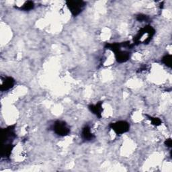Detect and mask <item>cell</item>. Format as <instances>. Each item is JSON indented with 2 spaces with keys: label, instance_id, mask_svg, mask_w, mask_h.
Segmentation results:
<instances>
[{
  "label": "cell",
  "instance_id": "5",
  "mask_svg": "<svg viewBox=\"0 0 172 172\" xmlns=\"http://www.w3.org/2000/svg\"><path fill=\"white\" fill-rule=\"evenodd\" d=\"M82 137L85 140H91L94 139V135L92 133L89 126H85L82 130Z\"/></svg>",
  "mask_w": 172,
  "mask_h": 172
},
{
  "label": "cell",
  "instance_id": "3",
  "mask_svg": "<svg viewBox=\"0 0 172 172\" xmlns=\"http://www.w3.org/2000/svg\"><path fill=\"white\" fill-rule=\"evenodd\" d=\"M54 131L59 136H66L70 132L66 124L62 121H57L54 125Z\"/></svg>",
  "mask_w": 172,
  "mask_h": 172
},
{
  "label": "cell",
  "instance_id": "7",
  "mask_svg": "<svg viewBox=\"0 0 172 172\" xmlns=\"http://www.w3.org/2000/svg\"><path fill=\"white\" fill-rule=\"evenodd\" d=\"M162 61L163 63L166 65H167V67H170L171 65V56L170 54H167V55H166L163 58Z\"/></svg>",
  "mask_w": 172,
  "mask_h": 172
},
{
  "label": "cell",
  "instance_id": "8",
  "mask_svg": "<svg viewBox=\"0 0 172 172\" xmlns=\"http://www.w3.org/2000/svg\"><path fill=\"white\" fill-rule=\"evenodd\" d=\"M34 8V3L32 2H27L22 7V9L27 11V10H30Z\"/></svg>",
  "mask_w": 172,
  "mask_h": 172
},
{
  "label": "cell",
  "instance_id": "1",
  "mask_svg": "<svg viewBox=\"0 0 172 172\" xmlns=\"http://www.w3.org/2000/svg\"><path fill=\"white\" fill-rule=\"evenodd\" d=\"M67 6L73 16H77L85 8V2L83 1H68Z\"/></svg>",
  "mask_w": 172,
  "mask_h": 172
},
{
  "label": "cell",
  "instance_id": "6",
  "mask_svg": "<svg viewBox=\"0 0 172 172\" xmlns=\"http://www.w3.org/2000/svg\"><path fill=\"white\" fill-rule=\"evenodd\" d=\"M89 109H90L91 111L94 112V114H95L96 116L100 117L102 112V103H98V104L95 105H92L90 106Z\"/></svg>",
  "mask_w": 172,
  "mask_h": 172
},
{
  "label": "cell",
  "instance_id": "9",
  "mask_svg": "<svg viewBox=\"0 0 172 172\" xmlns=\"http://www.w3.org/2000/svg\"><path fill=\"white\" fill-rule=\"evenodd\" d=\"M150 120L152 122L153 125L155 126H159L161 124V121L159 118H153V117H150Z\"/></svg>",
  "mask_w": 172,
  "mask_h": 172
},
{
  "label": "cell",
  "instance_id": "10",
  "mask_svg": "<svg viewBox=\"0 0 172 172\" xmlns=\"http://www.w3.org/2000/svg\"><path fill=\"white\" fill-rule=\"evenodd\" d=\"M166 144L167 145V147H171V140L170 139H167L166 141Z\"/></svg>",
  "mask_w": 172,
  "mask_h": 172
},
{
  "label": "cell",
  "instance_id": "2",
  "mask_svg": "<svg viewBox=\"0 0 172 172\" xmlns=\"http://www.w3.org/2000/svg\"><path fill=\"white\" fill-rule=\"evenodd\" d=\"M110 127L117 135H122L129 131L130 126L129 124L125 121H118L112 124Z\"/></svg>",
  "mask_w": 172,
  "mask_h": 172
},
{
  "label": "cell",
  "instance_id": "4",
  "mask_svg": "<svg viewBox=\"0 0 172 172\" xmlns=\"http://www.w3.org/2000/svg\"><path fill=\"white\" fill-rule=\"evenodd\" d=\"M13 85H14V80H13V78L7 77L3 82L1 87V89L2 91L8 90V89L12 88Z\"/></svg>",
  "mask_w": 172,
  "mask_h": 172
}]
</instances>
